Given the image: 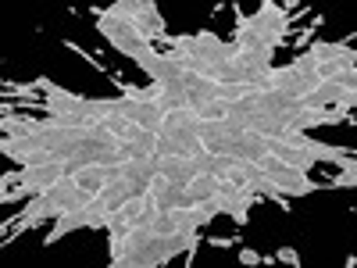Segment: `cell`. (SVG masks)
<instances>
[{"label": "cell", "instance_id": "obj_4", "mask_svg": "<svg viewBox=\"0 0 357 268\" xmlns=\"http://www.w3.org/2000/svg\"><path fill=\"white\" fill-rule=\"evenodd\" d=\"M93 15H97V33L111 43V50H118L122 57H132V61H139L143 54L154 50V43L146 40L143 33H136L132 25H126L122 18H111L104 8H97Z\"/></svg>", "mask_w": 357, "mask_h": 268}, {"label": "cell", "instance_id": "obj_2", "mask_svg": "<svg viewBox=\"0 0 357 268\" xmlns=\"http://www.w3.org/2000/svg\"><path fill=\"white\" fill-rule=\"evenodd\" d=\"M75 165L68 158H54V161H36V165H22V179H18V186L4 190L0 193V200H25V197H40L47 193L50 186H57L61 179L72 172Z\"/></svg>", "mask_w": 357, "mask_h": 268}, {"label": "cell", "instance_id": "obj_3", "mask_svg": "<svg viewBox=\"0 0 357 268\" xmlns=\"http://www.w3.org/2000/svg\"><path fill=\"white\" fill-rule=\"evenodd\" d=\"M111 18H122L126 25H132L136 33H143L146 40H165L168 29H165V15L154 0H118V4L104 8Z\"/></svg>", "mask_w": 357, "mask_h": 268}, {"label": "cell", "instance_id": "obj_5", "mask_svg": "<svg viewBox=\"0 0 357 268\" xmlns=\"http://www.w3.org/2000/svg\"><path fill=\"white\" fill-rule=\"evenodd\" d=\"M240 261H243V265H261V261H272V258H264V254H257V251L243 247V251H240Z\"/></svg>", "mask_w": 357, "mask_h": 268}, {"label": "cell", "instance_id": "obj_6", "mask_svg": "<svg viewBox=\"0 0 357 268\" xmlns=\"http://www.w3.org/2000/svg\"><path fill=\"white\" fill-rule=\"evenodd\" d=\"M275 258H279V261H286V265H293V268L301 265V254H296L293 247H279V254H275Z\"/></svg>", "mask_w": 357, "mask_h": 268}, {"label": "cell", "instance_id": "obj_1", "mask_svg": "<svg viewBox=\"0 0 357 268\" xmlns=\"http://www.w3.org/2000/svg\"><path fill=\"white\" fill-rule=\"evenodd\" d=\"M257 193L275 200L282 211H286V197H311V193H321V190H333V183H314L311 172H301V168H289L282 161H275L272 154H264L257 165Z\"/></svg>", "mask_w": 357, "mask_h": 268}]
</instances>
